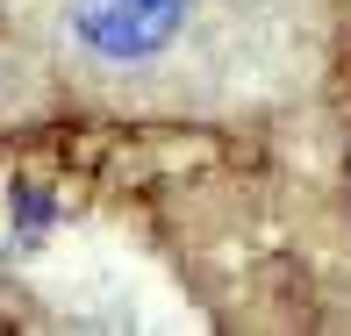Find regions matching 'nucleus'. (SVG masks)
I'll return each mask as SVG.
<instances>
[]
</instances>
